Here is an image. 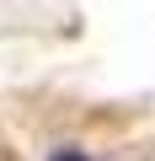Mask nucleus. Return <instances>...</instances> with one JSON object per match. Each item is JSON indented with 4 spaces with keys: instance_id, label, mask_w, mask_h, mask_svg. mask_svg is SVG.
I'll return each mask as SVG.
<instances>
[{
    "instance_id": "1",
    "label": "nucleus",
    "mask_w": 155,
    "mask_h": 161,
    "mask_svg": "<svg viewBox=\"0 0 155 161\" xmlns=\"http://www.w3.org/2000/svg\"><path fill=\"white\" fill-rule=\"evenodd\" d=\"M54 161H86V156H80V150H59Z\"/></svg>"
}]
</instances>
